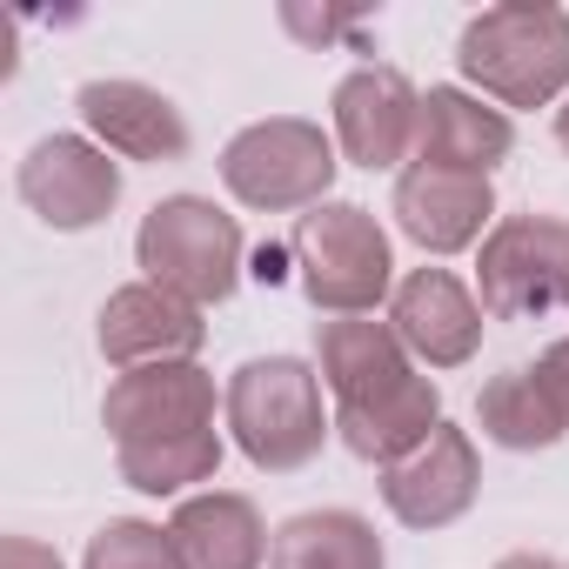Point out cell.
<instances>
[{
  "mask_svg": "<svg viewBox=\"0 0 569 569\" xmlns=\"http://www.w3.org/2000/svg\"><path fill=\"white\" fill-rule=\"evenodd\" d=\"M536 376H542V389H549V402L562 409V422H569V336H556L536 362H529Z\"/></svg>",
  "mask_w": 569,
  "mask_h": 569,
  "instance_id": "22",
  "label": "cell"
},
{
  "mask_svg": "<svg viewBox=\"0 0 569 569\" xmlns=\"http://www.w3.org/2000/svg\"><path fill=\"white\" fill-rule=\"evenodd\" d=\"M476 296L489 322H542L569 302V221L562 214H502L476 248Z\"/></svg>",
  "mask_w": 569,
  "mask_h": 569,
  "instance_id": "6",
  "label": "cell"
},
{
  "mask_svg": "<svg viewBox=\"0 0 569 569\" xmlns=\"http://www.w3.org/2000/svg\"><path fill=\"white\" fill-rule=\"evenodd\" d=\"M14 194L28 201V214L54 234H88L121 208V161L94 141V134H41L21 168H14Z\"/></svg>",
  "mask_w": 569,
  "mask_h": 569,
  "instance_id": "7",
  "label": "cell"
},
{
  "mask_svg": "<svg viewBox=\"0 0 569 569\" xmlns=\"http://www.w3.org/2000/svg\"><path fill=\"white\" fill-rule=\"evenodd\" d=\"M201 342H208V309L154 289V281H121L94 316V349L114 376L154 362H201Z\"/></svg>",
  "mask_w": 569,
  "mask_h": 569,
  "instance_id": "12",
  "label": "cell"
},
{
  "mask_svg": "<svg viewBox=\"0 0 569 569\" xmlns=\"http://www.w3.org/2000/svg\"><path fill=\"white\" fill-rule=\"evenodd\" d=\"M316 369H322V389H329V416L402 396L409 382L429 376L402 349L389 316H329V322H316Z\"/></svg>",
  "mask_w": 569,
  "mask_h": 569,
  "instance_id": "15",
  "label": "cell"
},
{
  "mask_svg": "<svg viewBox=\"0 0 569 569\" xmlns=\"http://www.w3.org/2000/svg\"><path fill=\"white\" fill-rule=\"evenodd\" d=\"M168 536L188 569H268V549H274L261 502L241 489H201V496L174 502Z\"/></svg>",
  "mask_w": 569,
  "mask_h": 569,
  "instance_id": "17",
  "label": "cell"
},
{
  "mask_svg": "<svg viewBox=\"0 0 569 569\" xmlns=\"http://www.w3.org/2000/svg\"><path fill=\"white\" fill-rule=\"evenodd\" d=\"M476 429L496 442V449H516V456H536V449H556L569 436L562 409L549 402L542 376L536 369H502L482 382L476 396Z\"/></svg>",
  "mask_w": 569,
  "mask_h": 569,
  "instance_id": "19",
  "label": "cell"
},
{
  "mask_svg": "<svg viewBox=\"0 0 569 569\" xmlns=\"http://www.w3.org/2000/svg\"><path fill=\"white\" fill-rule=\"evenodd\" d=\"M81 569H188L168 522H148V516H108L88 549H81Z\"/></svg>",
  "mask_w": 569,
  "mask_h": 569,
  "instance_id": "21",
  "label": "cell"
},
{
  "mask_svg": "<svg viewBox=\"0 0 569 569\" xmlns=\"http://www.w3.org/2000/svg\"><path fill=\"white\" fill-rule=\"evenodd\" d=\"M0 569H68V562L41 536H8V542H0Z\"/></svg>",
  "mask_w": 569,
  "mask_h": 569,
  "instance_id": "23",
  "label": "cell"
},
{
  "mask_svg": "<svg viewBox=\"0 0 569 569\" xmlns=\"http://www.w3.org/2000/svg\"><path fill=\"white\" fill-rule=\"evenodd\" d=\"M221 429H201V436H174V442H134V449H114V469L134 496H161V502H188L201 496V482L221 476Z\"/></svg>",
  "mask_w": 569,
  "mask_h": 569,
  "instance_id": "20",
  "label": "cell"
},
{
  "mask_svg": "<svg viewBox=\"0 0 569 569\" xmlns=\"http://www.w3.org/2000/svg\"><path fill=\"white\" fill-rule=\"evenodd\" d=\"M221 416V389L201 362H154V369H128L108 382L101 396V429L114 449L134 442H174V436H201Z\"/></svg>",
  "mask_w": 569,
  "mask_h": 569,
  "instance_id": "9",
  "label": "cell"
},
{
  "mask_svg": "<svg viewBox=\"0 0 569 569\" xmlns=\"http://www.w3.org/2000/svg\"><path fill=\"white\" fill-rule=\"evenodd\" d=\"M214 174L248 214H309L329 201L342 174V148L309 114H268L228 134Z\"/></svg>",
  "mask_w": 569,
  "mask_h": 569,
  "instance_id": "5",
  "label": "cell"
},
{
  "mask_svg": "<svg viewBox=\"0 0 569 569\" xmlns=\"http://www.w3.org/2000/svg\"><path fill=\"white\" fill-rule=\"evenodd\" d=\"M416 121H422V88L396 61H362L329 94V134L342 161L369 174H402L416 161Z\"/></svg>",
  "mask_w": 569,
  "mask_h": 569,
  "instance_id": "8",
  "label": "cell"
},
{
  "mask_svg": "<svg viewBox=\"0 0 569 569\" xmlns=\"http://www.w3.org/2000/svg\"><path fill=\"white\" fill-rule=\"evenodd\" d=\"M556 148H562V154H569V101H562V108H556Z\"/></svg>",
  "mask_w": 569,
  "mask_h": 569,
  "instance_id": "25",
  "label": "cell"
},
{
  "mask_svg": "<svg viewBox=\"0 0 569 569\" xmlns=\"http://www.w3.org/2000/svg\"><path fill=\"white\" fill-rule=\"evenodd\" d=\"M389 329L402 336V349L422 362V369H469L482 356V329H489V309L482 296L456 268H409L389 296Z\"/></svg>",
  "mask_w": 569,
  "mask_h": 569,
  "instance_id": "10",
  "label": "cell"
},
{
  "mask_svg": "<svg viewBox=\"0 0 569 569\" xmlns=\"http://www.w3.org/2000/svg\"><path fill=\"white\" fill-rule=\"evenodd\" d=\"M289 261H296L302 296L322 316H376V309H389L396 281H402L389 228L362 201H336V194L322 208L296 214Z\"/></svg>",
  "mask_w": 569,
  "mask_h": 569,
  "instance_id": "4",
  "label": "cell"
},
{
  "mask_svg": "<svg viewBox=\"0 0 569 569\" xmlns=\"http://www.w3.org/2000/svg\"><path fill=\"white\" fill-rule=\"evenodd\" d=\"M496 569H562L556 556H536V549H516V556H502Z\"/></svg>",
  "mask_w": 569,
  "mask_h": 569,
  "instance_id": "24",
  "label": "cell"
},
{
  "mask_svg": "<svg viewBox=\"0 0 569 569\" xmlns=\"http://www.w3.org/2000/svg\"><path fill=\"white\" fill-rule=\"evenodd\" d=\"M562 309H569V302H562Z\"/></svg>",
  "mask_w": 569,
  "mask_h": 569,
  "instance_id": "26",
  "label": "cell"
},
{
  "mask_svg": "<svg viewBox=\"0 0 569 569\" xmlns=\"http://www.w3.org/2000/svg\"><path fill=\"white\" fill-rule=\"evenodd\" d=\"M516 154V114L482 101L476 88H422V121H416V161L449 168V174H496Z\"/></svg>",
  "mask_w": 569,
  "mask_h": 569,
  "instance_id": "16",
  "label": "cell"
},
{
  "mask_svg": "<svg viewBox=\"0 0 569 569\" xmlns=\"http://www.w3.org/2000/svg\"><path fill=\"white\" fill-rule=\"evenodd\" d=\"M268 569H389V549L362 509H302L274 522Z\"/></svg>",
  "mask_w": 569,
  "mask_h": 569,
  "instance_id": "18",
  "label": "cell"
},
{
  "mask_svg": "<svg viewBox=\"0 0 569 569\" xmlns=\"http://www.w3.org/2000/svg\"><path fill=\"white\" fill-rule=\"evenodd\" d=\"M389 214H396V228H402L422 254H436V261H442V254H462V248H482V234L502 221L489 174H449V168H422V161H409V168L396 174Z\"/></svg>",
  "mask_w": 569,
  "mask_h": 569,
  "instance_id": "14",
  "label": "cell"
},
{
  "mask_svg": "<svg viewBox=\"0 0 569 569\" xmlns=\"http://www.w3.org/2000/svg\"><path fill=\"white\" fill-rule=\"evenodd\" d=\"M74 114H81V134H94L114 161H148V168H168V161H188L194 134H188V114L134 81V74H94L74 88Z\"/></svg>",
  "mask_w": 569,
  "mask_h": 569,
  "instance_id": "13",
  "label": "cell"
},
{
  "mask_svg": "<svg viewBox=\"0 0 569 569\" xmlns=\"http://www.w3.org/2000/svg\"><path fill=\"white\" fill-rule=\"evenodd\" d=\"M322 369L309 356H248L221 382V422L228 442L261 469V476H296L322 456L336 436V416L322 409Z\"/></svg>",
  "mask_w": 569,
  "mask_h": 569,
  "instance_id": "2",
  "label": "cell"
},
{
  "mask_svg": "<svg viewBox=\"0 0 569 569\" xmlns=\"http://www.w3.org/2000/svg\"><path fill=\"white\" fill-rule=\"evenodd\" d=\"M476 496H482V449L456 422H442L422 449H409L402 462L382 469V509L416 536L462 522L476 509Z\"/></svg>",
  "mask_w": 569,
  "mask_h": 569,
  "instance_id": "11",
  "label": "cell"
},
{
  "mask_svg": "<svg viewBox=\"0 0 569 569\" xmlns=\"http://www.w3.org/2000/svg\"><path fill=\"white\" fill-rule=\"evenodd\" d=\"M456 74L502 114L569 101V8L556 0H496L456 34Z\"/></svg>",
  "mask_w": 569,
  "mask_h": 569,
  "instance_id": "1",
  "label": "cell"
},
{
  "mask_svg": "<svg viewBox=\"0 0 569 569\" xmlns=\"http://www.w3.org/2000/svg\"><path fill=\"white\" fill-rule=\"evenodd\" d=\"M134 268L194 309H221L248 274V234L214 194H161L134 228Z\"/></svg>",
  "mask_w": 569,
  "mask_h": 569,
  "instance_id": "3",
  "label": "cell"
}]
</instances>
